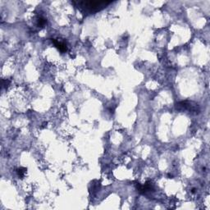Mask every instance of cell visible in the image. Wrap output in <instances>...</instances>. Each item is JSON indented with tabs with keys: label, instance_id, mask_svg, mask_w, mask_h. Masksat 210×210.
<instances>
[{
	"label": "cell",
	"instance_id": "cell-2",
	"mask_svg": "<svg viewBox=\"0 0 210 210\" xmlns=\"http://www.w3.org/2000/svg\"><path fill=\"white\" fill-rule=\"evenodd\" d=\"M176 109L178 111H186L191 114H199L200 112L199 105L193 101H181L176 104Z\"/></svg>",
	"mask_w": 210,
	"mask_h": 210
},
{
	"label": "cell",
	"instance_id": "cell-8",
	"mask_svg": "<svg viewBox=\"0 0 210 210\" xmlns=\"http://www.w3.org/2000/svg\"><path fill=\"white\" fill-rule=\"evenodd\" d=\"M196 192V189H193L192 190V193H195Z\"/></svg>",
	"mask_w": 210,
	"mask_h": 210
},
{
	"label": "cell",
	"instance_id": "cell-4",
	"mask_svg": "<svg viewBox=\"0 0 210 210\" xmlns=\"http://www.w3.org/2000/svg\"><path fill=\"white\" fill-rule=\"evenodd\" d=\"M52 42L54 44L55 47L62 52H65L67 50V46L65 42L63 41L57 40L55 39H52Z\"/></svg>",
	"mask_w": 210,
	"mask_h": 210
},
{
	"label": "cell",
	"instance_id": "cell-3",
	"mask_svg": "<svg viewBox=\"0 0 210 210\" xmlns=\"http://www.w3.org/2000/svg\"><path fill=\"white\" fill-rule=\"evenodd\" d=\"M136 189H137V191L140 194L146 196H151L152 194L155 191L154 186L152 183V181H148L144 185H140V184L137 183L136 184Z\"/></svg>",
	"mask_w": 210,
	"mask_h": 210
},
{
	"label": "cell",
	"instance_id": "cell-6",
	"mask_svg": "<svg viewBox=\"0 0 210 210\" xmlns=\"http://www.w3.org/2000/svg\"><path fill=\"white\" fill-rule=\"evenodd\" d=\"M26 171H27V169H26V167H19V168L17 169L16 172H17V174H18V177L21 178V179H23L25 175H26Z\"/></svg>",
	"mask_w": 210,
	"mask_h": 210
},
{
	"label": "cell",
	"instance_id": "cell-7",
	"mask_svg": "<svg viewBox=\"0 0 210 210\" xmlns=\"http://www.w3.org/2000/svg\"><path fill=\"white\" fill-rule=\"evenodd\" d=\"M9 84H10V81L9 80H2V87L5 88V89H8Z\"/></svg>",
	"mask_w": 210,
	"mask_h": 210
},
{
	"label": "cell",
	"instance_id": "cell-1",
	"mask_svg": "<svg viewBox=\"0 0 210 210\" xmlns=\"http://www.w3.org/2000/svg\"><path fill=\"white\" fill-rule=\"evenodd\" d=\"M113 3L112 1H72V3L74 4L77 8L83 12V14L90 15L96 13Z\"/></svg>",
	"mask_w": 210,
	"mask_h": 210
},
{
	"label": "cell",
	"instance_id": "cell-5",
	"mask_svg": "<svg viewBox=\"0 0 210 210\" xmlns=\"http://www.w3.org/2000/svg\"><path fill=\"white\" fill-rule=\"evenodd\" d=\"M47 23V20L42 16H37L36 18V26L38 27H44Z\"/></svg>",
	"mask_w": 210,
	"mask_h": 210
}]
</instances>
